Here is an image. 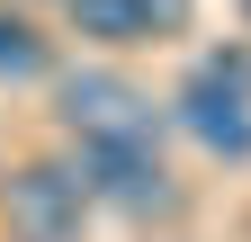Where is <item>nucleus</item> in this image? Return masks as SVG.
I'll use <instances>...</instances> for the list:
<instances>
[{"instance_id": "obj_1", "label": "nucleus", "mask_w": 251, "mask_h": 242, "mask_svg": "<svg viewBox=\"0 0 251 242\" xmlns=\"http://www.w3.org/2000/svg\"><path fill=\"white\" fill-rule=\"evenodd\" d=\"M179 126L225 162H251V63L242 54H215V63L179 90Z\"/></svg>"}, {"instance_id": "obj_2", "label": "nucleus", "mask_w": 251, "mask_h": 242, "mask_svg": "<svg viewBox=\"0 0 251 242\" xmlns=\"http://www.w3.org/2000/svg\"><path fill=\"white\" fill-rule=\"evenodd\" d=\"M63 126L81 144H152V99L117 72H72L63 81Z\"/></svg>"}, {"instance_id": "obj_3", "label": "nucleus", "mask_w": 251, "mask_h": 242, "mask_svg": "<svg viewBox=\"0 0 251 242\" xmlns=\"http://www.w3.org/2000/svg\"><path fill=\"white\" fill-rule=\"evenodd\" d=\"M81 206H90V189H81V170H63V162H36V170L9 179L18 242H81Z\"/></svg>"}, {"instance_id": "obj_4", "label": "nucleus", "mask_w": 251, "mask_h": 242, "mask_svg": "<svg viewBox=\"0 0 251 242\" xmlns=\"http://www.w3.org/2000/svg\"><path fill=\"white\" fill-rule=\"evenodd\" d=\"M81 189L108 197V206L152 216V206H171V170H162L152 144H81Z\"/></svg>"}, {"instance_id": "obj_5", "label": "nucleus", "mask_w": 251, "mask_h": 242, "mask_svg": "<svg viewBox=\"0 0 251 242\" xmlns=\"http://www.w3.org/2000/svg\"><path fill=\"white\" fill-rule=\"evenodd\" d=\"M72 27L99 36V45H144V36H162L144 0H72Z\"/></svg>"}, {"instance_id": "obj_6", "label": "nucleus", "mask_w": 251, "mask_h": 242, "mask_svg": "<svg viewBox=\"0 0 251 242\" xmlns=\"http://www.w3.org/2000/svg\"><path fill=\"white\" fill-rule=\"evenodd\" d=\"M45 54H36V36H27L18 18H0V72H36Z\"/></svg>"}, {"instance_id": "obj_7", "label": "nucleus", "mask_w": 251, "mask_h": 242, "mask_svg": "<svg viewBox=\"0 0 251 242\" xmlns=\"http://www.w3.org/2000/svg\"><path fill=\"white\" fill-rule=\"evenodd\" d=\"M144 9H152V27H179V18H188V0H144Z\"/></svg>"}]
</instances>
